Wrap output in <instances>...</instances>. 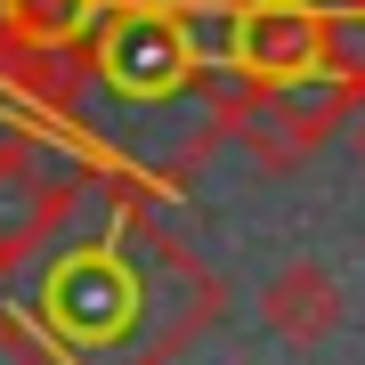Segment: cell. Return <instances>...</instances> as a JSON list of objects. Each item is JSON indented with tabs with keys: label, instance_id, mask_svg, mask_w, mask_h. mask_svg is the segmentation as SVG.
I'll list each match as a JSON object with an SVG mask.
<instances>
[{
	"label": "cell",
	"instance_id": "cell-3",
	"mask_svg": "<svg viewBox=\"0 0 365 365\" xmlns=\"http://www.w3.org/2000/svg\"><path fill=\"white\" fill-rule=\"evenodd\" d=\"M235 66H252L260 81H292V73H325V9L317 0H244L227 25Z\"/></svg>",
	"mask_w": 365,
	"mask_h": 365
},
{
	"label": "cell",
	"instance_id": "cell-5",
	"mask_svg": "<svg viewBox=\"0 0 365 365\" xmlns=\"http://www.w3.org/2000/svg\"><path fill=\"white\" fill-rule=\"evenodd\" d=\"M260 325L276 341H292V349H317V341L341 333V284L325 260H284L260 284Z\"/></svg>",
	"mask_w": 365,
	"mask_h": 365
},
{
	"label": "cell",
	"instance_id": "cell-6",
	"mask_svg": "<svg viewBox=\"0 0 365 365\" xmlns=\"http://www.w3.org/2000/svg\"><path fill=\"white\" fill-rule=\"evenodd\" d=\"M90 9L98 0H9V33L16 41H66L73 49V33L90 25Z\"/></svg>",
	"mask_w": 365,
	"mask_h": 365
},
{
	"label": "cell",
	"instance_id": "cell-8",
	"mask_svg": "<svg viewBox=\"0 0 365 365\" xmlns=\"http://www.w3.org/2000/svg\"><path fill=\"white\" fill-rule=\"evenodd\" d=\"M349 146H357V170H365V98H349Z\"/></svg>",
	"mask_w": 365,
	"mask_h": 365
},
{
	"label": "cell",
	"instance_id": "cell-4",
	"mask_svg": "<svg viewBox=\"0 0 365 365\" xmlns=\"http://www.w3.org/2000/svg\"><path fill=\"white\" fill-rule=\"evenodd\" d=\"M66 195H73V179H66V163L41 138H0V268L25 260L41 235H49Z\"/></svg>",
	"mask_w": 365,
	"mask_h": 365
},
{
	"label": "cell",
	"instance_id": "cell-7",
	"mask_svg": "<svg viewBox=\"0 0 365 365\" xmlns=\"http://www.w3.org/2000/svg\"><path fill=\"white\" fill-rule=\"evenodd\" d=\"M325 73L341 90H365V9H325Z\"/></svg>",
	"mask_w": 365,
	"mask_h": 365
},
{
	"label": "cell",
	"instance_id": "cell-1",
	"mask_svg": "<svg viewBox=\"0 0 365 365\" xmlns=\"http://www.w3.org/2000/svg\"><path fill=\"white\" fill-rule=\"evenodd\" d=\"M349 98L333 73H292V81H260V98L244 106V138L268 170H292L325 146L341 122H349Z\"/></svg>",
	"mask_w": 365,
	"mask_h": 365
},
{
	"label": "cell",
	"instance_id": "cell-2",
	"mask_svg": "<svg viewBox=\"0 0 365 365\" xmlns=\"http://www.w3.org/2000/svg\"><path fill=\"white\" fill-rule=\"evenodd\" d=\"M90 49H98V66L114 73L122 90L163 98V90H179L195 33H187V16H179V9H138V0H114V16H98Z\"/></svg>",
	"mask_w": 365,
	"mask_h": 365
},
{
	"label": "cell",
	"instance_id": "cell-9",
	"mask_svg": "<svg viewBox=\"0 0 365 365\" xmlns=\"http://www.w3.org/2000/svg\"><path fill=\"white\" fill-rule=\"evenodd\" d=\"M138 9H187V0H138Z\"/></svg>",
	"mask_w": 365,
	"mask_h": 365
}]
</instances>
